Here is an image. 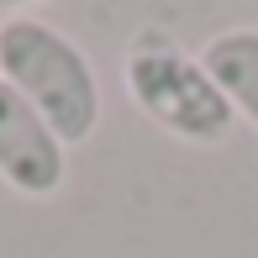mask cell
<instances>
[{
  "label": "cell",
  "mask_w": 258,
  "mask_h": 258,
  "mask_svg": "<svg viewBox=\"0 0 258 258\" xmlns=\"http://www.w3.org/2000/svg\"><path fill=\"white\" fill-rule=\"evenodd\" d=\"M0 179L27 201H53L69 179V143L0 79Z\"/></svg>",
  "instance_id": "3957f363"
},
{
  "label": "cell",
  "mask_w": 258,
  "mask_h": 258,
  "mask_svg": "<svg viewBox=\"0 0 258 258\" xmlns=\"http://www.w3.org/2000/svg\"><path fill=\"white\" fill-rule=\"evenodd\" d=\"M0 79L16 90L69 148L100 126V79L90 53L42 16L0 21Z\"/></svg>",
  "instance_id": "6da1fadb"
},
{
  "label": "cell",
  "mask_w": 258,
  "mask_h": 258,
  "mask_svg": "<svg viewBox=\"0 0 258 258\" xmlns=\"http://www.w3.org/2000/svg\"><path fill=\"white\" fill-rule=\"evenodd\" d=\"M206 74L216 79L221 100L232 105L237 121H248L258 132V32L253 27H232V32H216L201 53Z\"/></svg>",
  "instance_id": "277c9868"
},
{
  "label": "cell",
  "mask_w": 258,
  "mask_h": 258,
  "mask_svg": "<svg viewBox=\"0 0 258 258\" xmlns=\"http://www.w3.org/2000/svg\"><path fill=\"white\" fill-rule=\"evenodd\" d=\"M121 79L132 105L153 126H163L179 143H221L237 126L232 105L221 100L216 79L206 74L201 53H190L179 37H169L163 27H137L126 37L121 53Z\"/></svg>",
  "instance_id": "7a4b0ae2"
}]
</instances>
